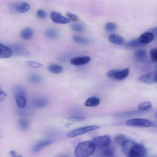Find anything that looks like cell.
<instances>
[{
	"label": "cell",
	"instance_id": "cell-6",
	"mask_svg": "<svg viewBox=\"0 0 157 157\" xmlns=\"http://www.w3.org/2000/svg\"><path fill=\"white\" fill-rule=\"evenodd\" d=\"M138 80L140 82L148 84L156 82V72L153 71L144 74L139 78Z\"/></svg>",
	"mask_w": 157,
	"mask_h": 157
},
{
	"label": "cell",
	"instance_id": "cell-4",
	"mask_svg": "<svg viewBox=\"0 0 157 157\" xmlns=\"http://www.w3.org/2000/svg\"><path fill=\"white\" fill-rule=\"evenodd\" d=\"M90 141L94 143L96 148H103L110 144L111 138L108 135H104L94 137Z\"/></svg>",
	"mask_w": 157,
	"mask_h": 157
},
{
	"label": "cell",
	"instance_id": "cell-29",
	"mask_svg": "<svg viewBox=\"0 0 157 157\" xmlns=\"http://www.w3.org/2000/svg\"><path fill=\"white\" fill-rule=\"evenodd\" d=\"M28 79L29 81L31 82L37 83L41 81L42 78L37 74H32L29 75Z\"/></svg>",
	"mask_w": 157,
	"mask_h": 157
},
{
	"label": "cell",
	"instance_id": "cell-23",
	"mask_svg": "<svg viewBox=\"0 0 157 157\" xmlns=\"http://www.w3.org/2000/svg\"><path fill=\"white\" fill-rule=\"evenodd\" d=\"M47 69L49 71L55 74H60L63 71L62 67L57 64L50 65L48 67Z\"/></svg>",
	"mask_w": 157,
	"mask_h": 157
},
{
	"label": "cell",
	"instance_id": "cell-7",
	"mask_svg": "<svg viewBox=\"0 0 157 157\" xmlns=\"http://www.w3.org/2000/svg\"><path fill=\"white\" fill-rule=\"evenodd\" d=\"M12 53L17 56H27L30 55L29 51L22 45L19 44H15L10 45Z\"/></svg>",
	"mask_w": 157,
	"mask_h": 157
},
{
	"label": "cell",
	"instance_id": "cell-16",
	"mask_svg": "<svg viewBox=\"0 0 157 157\" xmlns=\"http://www.w3.org/2000/svg\"><path fill=\"white\" fill-rule=\"evenodd\" d=\"M129 72V69L128 68L122 70L117 69L115 73L114 79L119 80H123L128 76Z\"/></svg>",
	"mask_w": 157,
	"mask_h": 157
},
{
	"label": "cell",
	"instance_id": "cell-31",
	"mask_svg": "<svg viewBox=\"0 0 157 157\" xmlns=\"http://www.w3.org/2000/svg\"><path fill=\"white\" fill-rule=\"evenodd\" d=\"M128 139L125 135L123 134L117 135L115 138V141L118 144L122 145Z\"/></svg>",
	"mask_w": 157,
	"mask_h": 157
},
{
	"label": "cell",
	"instance_id": "cell-22",
	"mask_svg": "<svg viewBox=\"0 0 157 157\" xmlns=\"http://www.w3.org/2000/svg\"><path fill=\"white\" fill-rule=\"evenodd\" d=\"M101 151V155L104 156L112 157L115 154L114 149L113 147L108 146L104 147Z\"/></svg>",
	"mask_w": 157,
	"mask_h": 157
},
{
	"label": "cell",
	"instance_id": "cell-34",
	"mask_svg": "<svg viewBox=\"0 0 157 157\" xmlns=\"http://www.w3.org/2000/svg\"><path fill=\"white\" fill-rule=\"evenodd\" d=\"M86 118L84 117L79 116H73L68 118L67 120L71 121L79 122L85 120Z\"/></svg>",
	"mask_w": 157,
	"mask_h": 157
},
{
	"label": "cell",
	"instance_id": "cell-38",
	"mask_svg": "<svg viewBox=\"0 0 157 157\" xmlns=\"http://www.w3.org/2000/svg\"><path fill=\"white\" fill-rule=\"evenodd\" d=\"M7 97V95L6 93L2 91H0V102L4 101Z\"/></svg>",
	"mask_w": 157,
	"mask_h": 157
},
{
	"label": "cell",
	"instance_id": "cell-14",
	"mask_svg": "<svg viewBox=\"0 0 157 157\" xmlns=\"http://www.w3.org/2000/svg\"><path fill=\"white\" fill-rule=\"evenodd\" d=\"M34 34V31L32 28L27 27L24 28L21 31L20 36L24 40H28L33 37Z\"/></svg>",
	"mask_w": 157,
	"mask_h": 157
},
{
	"label": "cell",
	"instance_id": "cell-10",
	"mask_svg": "<svg viewBox=\"0 0 157 157\" xmlns=\"http://www.w3.org/2000/svg\"><path fill=\"white\" fill-rule=\"evenodd\" d=\"M91 60L90 58L88 56H84L75 57L71 60V63L76 66H81L89 63Z\"/></svg>",
	"mask_w": 157,
	"mask_h": 157
},
{
	"label": "cell",
	"instance_id": "cell-26",
	"mask_svg": "<svg viewBox=\"0 0 157 157\" xmlns=\"http://www.w3.org/2000/svg\"><path fill=\"white\" fill-rule=\"evenodd\" d=\"M44 34L46 37L50 39H56L59 36L57 31L53 29H48L45 31Z\"/></svg>",
	"mask_w": 157,
	"mask_h": 157
},
{
	"label": "cell",
	"instance_id": "cell-13",
	"mask_svg": "<svg viewBox=\"0 0 157 157\" xmlns=\"http://www.w3.org/2000/svg\"><path fill=\"white\" fill-rule=\"evenodd\" d=\"M12 52L9 47L0 43V58L6 59L10 57L12 55Z\"/></svg>",
	"mask_w": 157,
	"mask_h": 157
},
{
	"label": "cell",
	"instance_id": "cell-27",
	"mask_svg": "<svg viewBox=\"0 0 157 157\" xmlns=\"http://www.w3.org/2000/svg\"><path fill=\"white\" fill-rule=\"evenodd\" d=\"M18 124L20 128L23 130H28L30 126L29 121L25 118L20 119L18 121Z\"/></svg>",
	"mask_w": 157,
	"mask_h": 157
},
{
	"label": "cell",
	"instance_id": "cell-35",
	"mask_svg": "<svg viewBox=\"0 0 157 157\" xmlns=\"http://www.w3.org/2000/svg\"><path fill=\"white\" fill-rule=\"evenodd\" d=\"M36 15L39 18L41 19H46L48 16L47 12L43 9L38 10L36 12Z\"/></svg>",
	"mask_w": 157,
	"mask_h": 157
},
{
	"label": "cell",
	"instance_id": "cell-1",
	"mask_svg": "<svg viewBox=\"0 0 157 157\" xmlns=\"http://www.w3.org/2000/svg\"><path fill=\"white\" fill-rule=\"evenodd\" d=\"M121 146L122 152L127 157H142L146 154L143 145L129 139Z\"/></svg>",
	"mask_w": 157,
	"mask_h": 157
},
{
	"label": "cell",
	"instance_id": "cell-11",
	"mask_svg": "<svg viewBox=\"0 0 157 157\" xmlns=\"http://www.w3.org/2000/svg\"><path fill=\"white\" fill-rule=\"evenodd\" d=\"M52 140L48 139L41 141L32 147V150L33 152H37L51 144Z\"/></svg>",
	"mask_w": 157,
	"mask_h": 157
},
{
	"label": "cell",
	"instance_id": "cell-21",
	"mask_svg": "<svg viewBox=\"0 0 157 157\" xmlns=\"http://www.w3.org/2000/svg\"><path fill=\"white\" fill-rule=\"evenodd\" d=\"M144 45L142 43L139 38H135L129 41L126 44V46L129 48H136L144 46Z\"/></svg>",
	"mask_w": 157,
	"mask_h": 157
},
{
	"label": "cell",
	"instance_id": "cell-30",
	"mask_svg": "<svg viewBox=\"0 0 157 157\" xmlns=\"http://www.w3.org/2000/svg\"><path fill=\"white\" fill-rule=\"evenodd\" d=\"M71 27L73 30L77 32H81L85 30L84 26L79 23L72 24L71 25Z\"/></svg>",
	"mask_w": 157,
	"mask_h": 157
},
{
	"label": "cell",
	"instance_id": "cell-9",
	"mask_svg": "<svg viewBox=\"0 0 157 157\" xmlns=\"http://www.w3.org/2000/svg\"><path fill=\"white\" fill-rule=\"evenodd\" d=\"M11 9L20 13H24L28 11L30 6L29 4L25 2H14L10 5Z\"/></svg>",
	"mask_w": 157,
	"mask_h": 157
},
{
	"label": "cell",
	"instance_id": "cell-17",
	"mask_svg": "<svg viewBox=\"0 0 157 157\" xmlns=\"http://www.w3.org/2000/svg\"><path fill=\"white\" fill-rule=\"evenodd\" d=\"M14 96H23L26 97V92L25 88L21 85H15L12 88Z\"/></svg>",
	"mask_w": 157,
	"mask_h": 157
},
{
	"label": "cell",
	"instance_id": "cell-40",
	"mask_svg": "<svg viewBox=\"0 0 157 157\" xmlns=\"http://www.w3.org/2000/svg\"><path fill=\"white\" fill-rule=\"evenodd\" d=\"M10 154L13 157H18L15 151L12 150L10 151Z\"/></svg>",
	"mask_w": 157,
	"mask_h": 157
},
{
	"label": "cell",
	"instance_id": "cell-33",
	"mask_svg": "<svg viewBox=\"0 0 157 157\" xmlns=\"http://www.w3.org/2000/svg\"><path fill=\"white\" fill-rule=\"evenodd\" d=\"M26 63L29 67L32 68H41L43 67L42 64L37 61H28Z\"/></svg>",
	"mask_w": 157,
	"mask_h": 157
},
{
	"label": "cell",
	"instance_id": "cell-2",
	"mask_svg": "<svg viewBox=\"0 0 157 157\" xmlns=\"http://www.w3.org/2000/svg\"><path fill=\"white\" fill-rule=\"evenodd\" d=\"M95 147L91 141H84L79 143L76 147L74 155L77 157H87L94 152Z\"/></svg>",
	"mask_w": 157,
	"mask_h": 157
},
{
	"label": "cell",
	"instance_id": "cell-18",
	"mask_svg": "<svg viewBox=\"0 0 157 157\" xmlns=\"http://www.w3.org/2000/svg\"><path fill=\"white\" fill-rule=\"evenodd\" d=\"M134 56L135 59L139 61H143L146 59L147 52L143 49L137 50L134 53Z\"/></svg>",
	"mask_w": 157,
	"mask_h": 157
},
{
	"label": "cell",
	"instance_id": "cell-25",
	"mask_svg": "<svg viewBox=\"0 0 157 157\" xmlns=\"http://www.w3.org/2000/svg\"><path fill=\"white\" fill-rule=\"evenodd\" d=\"M73 39L75 42L80 44L87 45L90 43V40L89 39L79 35H75Z\"/></svg>",
	"mask_w": 157,
	"mask_h": 157
},
{
	"label": "cell",
	"instance_id": "cell-41",
	"mask_svg": "<svg viewBox=\"0 0 157 157\" xmlns=\"http://www.w3.org/2000/svg\"><path fill=\"white\" fill-rule=\"evenodd\" d=\"M2 136L3 135L2 132L1 130H0V139H1L2 137Z\"/></svg>",
	"mask_w": 157,
	"mask_h": 157
},
{
	"label": "cell",
	"instance_id": "cell-12",
	"mask_svg": "<svg viewBox=\"0 0 157 157\" xmlns=\"http://www.w3.org/2000/svg\"><path fill=\"white\" fill-rule=\"evenodd\" d=\"M155 37V36L153 33L147 31L142 34L139 39L142 43L145 44L152 41Z\"/></svg>",
	"mask_w": 157,
	"mask_h": 157
},
{
	"label": "cell",
	"instance_id": "cell-39",
	"mask_svg": "<svg viewBox=\"0 0 157 157\" xmlns=\"http://www.w3.org/2000/svg\"><path fill=\"white\" fill-rule=\"evenodd\" d=\"M148 31H150L153 33L155 36H156L157 35V28H154L152 29H150L148 30Z\"/></svg>",
	"mask_w": 157,
	"mask_h": 157
},
{
	"label": "cell",
	"instance_id": "cell-24",
	"mask_svg": "<svg viewBox=\"0 0 157 157\" xmlns=\"http://www.w3.org/2000/svg\"><path fill=\"white\" fill-rule=\"evenodd\" d=\"M16 104L20 109L24 108L26 105V97L23 96H15Z\"/></svg>",
	"mask_w": 157,
	"mask_h": 157
},
{
	"label": "cell",
	"instance_id": "cell-36",
	"mask_svg": "<svg viewBox=\"0 0 157 157\" xmlns=\"http://www.w3.org/2000/svg\"><path fill=\"white\" fill-rule=\"evenodd\" d=\"M150 57L151 60L154 62L157 61V50L156 49H152L150 52Z\"/></svg>",
	"mask_w": 157,
	"mask_h": 157
},
{
	"label": "cell",
	"instance_id": "cell-15",
	"mask_svg": "<svg viewBox=\"0 0 157 157\" xmlns=\"http://www.w3.org/2000/svg\"><path fill=\"white\" fill-rule=\"evenodd\" d=\"M109 41L112 43L117 45H121L123 44L124 40L121 35L116 33L110 34L109 37Z\"/></svg>",
	"mask_w": 157,
	"mask_h": 157
},
{
	"label": "cell",
	"instance_id": "cell-20",
	"mask_svg": "<svg viewBox=\"0 0 157 157\" xmlns=\"http://www.w3.org/2000/svg\"><path fill=\"white\" fill-rule=\"evenodd\" d=\"M33 105L37 107H43L48 104V101L46 99L40 98H36L32 100Z\"/></svg>",
	"mask_w": 157,
	"mask_h": 157
},
{
	"label": "cell",
	"instance_id": "cell-28",
	"mask_svg": "<svg viewBox=\"0 0 157 157\" xmlns=\"http://www.w3.org/2000/svg\"><path fill=\"white\" fill-rule=\"evenodd\" d=\"M152 105V104L150 102L145 101L140 103L138 105V108L140 111H144L151 108Z\"/></svg>",
	"mask_w": 157,
	"mask_h": 157
},
{
	"label": "cell",
	"instance_id": "cell-37",
	"mask_svg": "<svg viewBox=\"0 0 157 157\" xmlns=\"http://www.w3.org/2000/svg\"><path fill=\"white\" fill-rule=\"evenodd\" d=\"M66 15L69 18V19L76 21L78 20V17L76 15L70 12H67L66 13Z\"/></svg>",
	"mask_w": 157,
	"mask_h": 157
},
{
	"label": "cell",
	"instance_id": "cell-8",
	"mask_svg": "<svg viewBox=\"0 0 157 157\" xmlns=\"http://www.w3.org/2000/svg\"><path fill=\"white\" fill-rule=\"evenodd\" d=\"M50 18L53 22L57 24H66L70 22L69 19L56 11H53L51 13Z\"/></svg>",
	"mask_w": 157,
	"mask_h": 157
},
{
	"label": "cell",
	"instance_id": "cell-32",
	"mask_svg": "<svg viewBox=\"0 0 157 157\" xmlns=\"http://www.w3.org/2000/svg\"><path fill=\"white\" fill-rule=\"evenodd\" d=\"M117 25L116 24L112 22L106 23L105 26V30L108 32H112L115 30L117 28Z\"/></svg>",
	"mask_w": 157,
	"mask_h": 157
},
{
	"label": "cell",
	"instance_id": "cell-5",
	"mask_svg": "<svg viewBox=\"0 0 157 157\" xmlns=\"http://www.w3.org/2000/svg\"><path fill=\"white\" fill-rule=\"evenodd\" d=\"M126 124L129 126L144 127H151L153 125V123L151 121L140 118L128 120L126 121Z\"/></svg>",
	"mask_w": 157,
	"mask_h": 157
},
{
	"label": "cell",
	"instance_id": "cell-42",
	"mask_svg": "<svg viewBox=\"0 0 157 157\" xmlns=\"http://www.w3.org/2000/svg\"><path fill=\"white\" fill-rule=\"evenodd\" d=\"M1 90H2V88L1 87V86L0 85V91H1Z\"/></svg>",
	"mask_w": 157,
	"mask_h": 157
},
{
	"label": "cell",
	"instance_id": "cell-19",
	"mask_svg": "<svg viewBox=\"0 0 157 157\" xmlns=\"http://www.w3.org/2000/svg\"><path fill=\"white\" fill-rule=\"evenodd\" d=\"M100 100L98 98L91 97L88 98L84 103V105L87 107H96L99 105Z\"/></svg>",
	"mask_w": 157,
	"mask_h": 157
},
{
	"label": "cell",
	"instance_id": "cell-3",
	"mask_svg": "<svg viewBox=\"0 0 157 157\" xmlns=\"http://www.w3.org/2000/svg\"><path fill=\"white\" fill-rule=\"evenodd\" d=\"M100 128V126L97 125L82 127L70 131L66 135L69 137H74L88 132Z\"/></svg>",
	"mask_w": 157,
	"mask_h": 157
}]
</instances>
